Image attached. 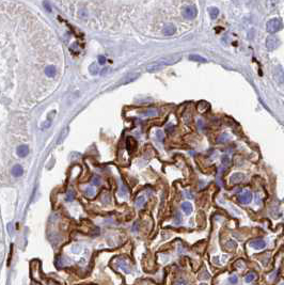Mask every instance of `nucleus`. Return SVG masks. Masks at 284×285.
Instances as JSON below:
<instances>
[{
	"label": "nucleus",
	"mask_w": 284,
	"mask_h": 285,
	"mask_svg": "<svg viewBox=\"0 0 284 285\" xmlns=\"http://www.w3.org/2000/svg\"><path fill=\"white\" fill-rule=\"evenodd\" d=\"M281 26H282V22H281L280 19L272 18L266 24V29H267V31L269 33H274V32H278V31L280 30Z\"/></svg>",
	"instance_id": "f257e3e1"
},
{
	"label": "nucleus",
	"mask_w": 284,
	"mask_h": 285,
	"mask_svg": "<svg viewBox=\"0 0 284 285\" xmlns=\"http://www.w3.org/2000/svg\"><path fill=\"white\" fill-rule=\"evenodd\" d=\"M279 46V40L278 37H274V35H270V37H267L266 40V47H267L268 50L272 51Z\"/></svg>",
	"instance_id": "f03ea898"
},
{
	"label": "nucleus",
	"mask_w": 284,
	"mask_h": 285,
	"mask_svg": "<svg viewBox=\"0 0 284 285\" xmlns=\"http://www.w3.org/2000/svg\"><path fill=\"white\" fill-rule=\"evenodd\" d=\"M166 64H170V62H165V61H158V62H154V63L150 64V65H147V72H151V73H153V72H156V71H159V69H161L162 67H164Z\"/></svg>",
	"instance_id": "7ed1b4c3"
},
{
	"label": "nucleus",
	"mask_w": 284,
	"mask_h": 285,
	"mask_svg": "<svg viewBox=\"0 0 284 285\" xmlns=\"http://www.w3.org/2000/svg\"><path fill=\"white\" fill-rule=\"evenodd\" d=\"M252 200V193L249 190H245L243 193L239 196V201L243 204H249Z\"/></svg>",
	"instance_id": "20e7f679"
},
{
	"label": "nucleus",
	"mask_w": 284,
	"mask_h": 285,
	"mask_svg": "<svg viewBox=\"0 0 284 285\" xmlns=\"http://www.w3.org/2000/svg\"><path fill=\"white\" fill-rule=\"evenodd\" d=\"M250 247L256 249V250H262L266 247V242L264 239H255L250 242Z\"/></svg>",
	"instance_id": "39448f33"
},
{
	"label": "nucleus",
	"mask_w": 284,
	"mask_h": 285,
	"mask_svg": "<svg viewBox=\"0 0 284 285\" xmlns=\"http://www.w3.org/2000/svg\"><path fill=\"white\" fill-rule=\"evenodd\" d=\"M184 15H185L186 18H193V17H196V6H187V8L184 10Z\"/></svg>",
	"instance_id": "423d86ee"
},
{
	"label": "nucleus",
	"mask_w": 284,
	"mask_h": 285,
	"mask_svg": "<svg viewBox=\"0 0 284 285\" xmlns=\"http://www.w3.org/2000/svg\"><path fill=\"white\" fill-rule=\"evenodd\" d=\"M16 153H17V155H18L19 157H26L27 155H28V153H29L28 145H25V144L19 145V146L17 147V150H16Z\"/></svg>",
	"instance_id": "0eeeda50"
},
{
	"label": "nucleus",
	"mask_w": 284,
	"mask_h": 285,
	"mask_svg": "<svg viewBox=\"0 0 284 285\" xmlns=\"http://www.w3.org/2000/svg\"><path fill=\"white\" fill-rule=\"evenodd\" d=\"M12 174H13V176H15V177H21L24 174L23 167L19 165H15L12 169Z\"/></svg>",
	"instance_id": "6e6552de"
},
{
	"label": "nucleus",
	"mask_w": 284,
	"mask_h": 285,
	"mask_svg": "<svg viewBox=\"0 0 284 285\" xmlns=\"http://www.w3.org/2000/svg\"><path fill=\"white\" fill-rule=\"evenodd\" d=\"M175 26L172 24H168L166 25V27L164 28V30H162V32L165 33L166 35H173L174 33H175Z\"/></svg>",
	"instance_id": "1a4fd4ad"
},
{
	"label": "nucleus",
	"mask_w": 284,
	"mask_h": 285,
	"mask_svg": "<svg viewBox=\"0 0 284 285\" xmlns=\"http://www.w3.org/2000/svg\"><path fill=\"white\" fill-rule=\"evenodd\" d=\"M182 209L185 214L190 215L192 213V205L190 202H183L182 203Z\"/></svg>",
	"instance_id": "9d476101"
},
{
	"label": "nucleus",
	"mask_w": 284,
	"mask_h": 285,
	"mask_svg": "<svg viewBox=\"0 0 284 285\" xmlns=\"http://www.w3.org/2000/svg\"><path fill=\"white\" fill-rule=\"evenodd\" d=\"M243 174H241V173H234L233 175L231 176V178H230V181H231V183H234V184H236V183H239V182H241L243 179Z\"/></svg>",
	"instance_id": "9b49d317"
},
{
	"label": "nucleus",
	"mask_w": 284,
	"mask_h": 285,
	"mask_svg": "<svg viewBox=\"0 0 284 285\" xmlns=\"http://www.w3.org/2000/svg\"><path fill=\"white\" fill-rule=\"evenodd\" d=\"M45 74L46 76L48 77H55L56 74H57V71H56V67L53 65H49L45 68Z\"/></svg>",
	"instance_id": "f8f14e48"
},
{
	"label": "nucleus",
	"mask_w": 284,
	"mask_h": 285,
	"mask_svg": "<svg viewBox=\"0 0 284 285\" xmlns=\"http://www.w3.org/2000/svg\"><path fill=\"white\" fill-rule=\"evenodd\" d=\"M119 267H120L121 269H122L124 272H126V273H129L130 272V269H129V266H128V264L126 263V262L124 261V260H122V261L119 263Z\"/></svg>",
	"instance_id": "ddd939ff"
},
{
	"label": "nucleus",
	"mask_w": 284,
	"mask_h": 285,
	"mask_svg": "<svg viewBox=\"0 0 284 285\" xmlns=\"http://www.w3.org/2000/svg\"><path fill=\"white\" fill-rule=\"evenodd\" d=\"M196 108H198L199 112H205L208 109V104L206 102H200L196 105Z\"/></svg>",
	"instance_id": "4468645a"
},
{
	"label": "nucleus",
	"mask_w": 284,
	"mask_h": 285,
	"mask_svg": "<svg viewBox=\"0 0 284 285\" xmlns=\"http://www.w3.org/2000/svg\"><path fill=\"white\" fill-rule=\"evenodd\" d=\"M208 12H209V15H211V17L213 19L217 18V16L219 15V10L217 8H215V6H212V8L208 9Z\"/></svg>",
	"instance_id": "2eb2a0df"
},
{
	"label": "nucleus",
	"mask_w": 284,
	"mask_h": 285,
	"mask_svg": "<svg viewBox=\"0 0 284 285\" xmlns=\"http://www.w3.org/2000/svg\"><path fill=\"white\" fill-rule=\"evenodd\" d=\"M189 59L192 60V61H196V62H206V59L203 57H201V56H198V55H190L189 56Z\"/></svg>",
	"instance_id": "dca6fc26"
},
{
	"label": "nucleus",
	"mask_w": 284,
	"mask_h": 285,
	"mask_svg": "<svg viewBox=\"0 0 284 285\" xmlns=\"http://www.w3.org/2000/svg\"><path fill=\"white\" fill-rule=\"evenodd\" d=\"M145 197H143V196H141V197H138V199H137V201H136V207H138V208H141V207H143V205L145 204Z\"/></svg>",
	"instance_id": "f3484780"
},
{
	"label": "nucleus",
	"mask_w": 284,
	"mask_h": 285,
	"mask_svg": "<svg viewBox=\"0 0 284 285\" xmlns=\"http://www.w3.org/2000/svg\"><path fill=\"white\" fill-rule=\"evenodd\" d=\"M98 71H99V68H98V66L96 63H92L90 65V67H89V72H90L92 75H96V74L98 73Z\"/></svg>",
	"instance_id": "a211bd4d"
},
{
	"label": "nucleus",
	"mask_w": 284,
	"mask_h": 285,
	"mask_svg": "<svg viewBox=\"0 0 284 285\" xmlns=\"http://www.w3.org/2000/svg\"><path fill=\"white\" fill-rule=\"evenodd\" d=\"M86 194H87V197H94V194H95V189L93 187H87L86 188Z\"/></svg>",
	"instance_id": "6ab92c4d"
},
{
	"label": "nucleus",
	"mask_w": 284,
	"mask_h": 285,
	"mask_svg": "<svg viewBox=\"0 0 284 285\" xmlns=\"http://www.w3.org/2000/svg\"><path fill=\"white\" fill-rule=\"evenodd\" d=\"M236 247V244H235V241H233V240H230V241H228L227 244H225V249L227 250H229V251H232V250H234V248Z\"/></svg>",
	"instance_id": "aec40b11"
},
{
	"label": "nucleus",
	"mask_w": 284,
	"mask_h": 285,
	"mask_svg": "<svg viewBox=\"0 0 284 285\" xmlns=\"http://www.w3.org/2000/svg\"><path fill=\"white\" fill-rule=\"evenodd\" d=\"M138 74H133V75H129V76H127V78L126 79L124 80V81H122L123 84H128V82H130V81H133V80H135L136 78L138 77Z\"/></svg>",
	"instance_id": "412c9836"
},
{
	"label": "nucleus",
	"mask_w": 284,
	"mask_h": 285,
	"mask_svg": "<svg viewBox=\"0 0 284 285\" xmlns=\"http://www.w3.org/2000/svg\"><path fill=\"white\" fill-rule=\"evenodd\" d=\"M254 279H255V273L251 272V273H248L247 277L245 278V281L247 282V283H250V282L254 281Z\"/></svg>",
	"instance_id": "4be33fe9"
},
{
	"label": "nucleus",
	"mask_w": 284,
	"mask_h": 285,
	"mask_svg": "<svg viewBox=\"0 0 284 285\" xmlns=\"http://www.w3.org/2000/svg\"><path fill=\"white\" fill-rule=\"evenodd\" d=\"M144 115H146V116H155V115H157V111H156L155 109H149V110H146V111L144 112Z\"/></svg>",
	"instance_id": "5701e85b"
},
{
	"label": "nucleus",
	"mask_w": 284,
	"mask_h": 285,
	"mask_svg": "<svg viewBox=\"0 0 284 285\" xmlns=\"http://www.w3.org/2000/svg\"><path fill=\"white\" fill-rule=\"evenodd\" d=\"M75 197V192L73 190H68V194H66V201H73Z\"/></svg>",
	"instance_id": "b1692460"
},
{
	"label": "nucleus",
	"mask_w": 284,
	"mask_h": 285,
	"mask_svg": "<svg viewBox=\"0 0 284 285\" xmlns=\"http://www.w3.org/2000/svg\"><path fill=\"white\" fill-rule=\"evenodd\" d=\"M156 137H157V140L158 141H162V140H164L165 135H164V132H162L161 131H156Z\"/></svg>",
	"instance_id": "393cba45"
},
{
	"label": "nucleus",
	"mask_w": 284,
	"mask_h": 285,
	"mask_svg": "<svg viewBox=\"0 0 284 285\" xmlns=\"http://www.w3.org/2000/svg\"><path fill=\"white\" fill-rule=\"evenodd\" d=\"M222 165L225 166V167L230 165V158H229V156H227V155L222 156Z\"/></svg>",
	"instance_id": "a878e982"
},
{
	"label": "nucleus",
	"mask_w": 284,
	"mask_h": 285,
	"mask_svg": "<svg viewBox=\"0 0 284 285\" xmlns=\"http://www.w3.org/2000/svg\"><path fill=\"white\" fill-rule=\"evenodd\" d=\"M208 278H209V273L206 272V270H203L202 272L200 273V279L205 280V279H208Z\"/></svg>",
	"instance_id": "bb28decb"
},
{
	"label": "nucleus",
	"mask_w": 284,
	"mask_h": 285,
	"mask_svg": "<svg viewBox=\"0 0 284 285\" xmlns=\"http://www.w3.org/2000/svg\"><path fill=\"white\" fill-rule=\"evenodd\" d=\"M237 281H238V278H237L235 275H231V277L229 278V282H230V283H232V284H236Z\"/></svg>",
	"instance_id": "cd10ccee"
},
{
	"label": "nucleus",
	"mask_w": 284,
	"mask_h": 285,
	"mask_svg": "<svg viewBox=\"0 0 284 285\" xmlns=\"http://www.w3.org/2000/svg\"><path fill=\"white\" fill-rule=\"evenodd\" d=\"M120 193H121V194L123 193V196H124V197L127 194V190H126V188H125V186H124V185H122V184H121V185H120Z\"/></svg>",
	"instance_id": "c85d7f7f"
},
{
	"label": "nucleus",
	"mask_w": 284,
	"mask_h": 285,
	"mask_svg": "<svg viewBox=\"0 0 284 285\" xmlns=\"http://www.w3.org/2000/svg\"><path fill=\"white\" fill-rule=\"evenodd\" d=\"M92 183H93V185H95V186H98L100 184V178L98 176H94L93 177V181H92Z\"/></svg>",
	"instance_id": "c756f323"
},
{
	"label": "nucleus",
	"mask_w": 284,
	"mask_h": 285,
	"mask_svg": "<svg viewBox=\"0 0 284 285\" xmlns=\"http://www.w3.org/2000/svg\"><path fill=\"white\" fill-rule=\"evenodd\" d=\"M98 63L105 64L106 63V58H105L104 56H99V57H98Z\"/></svg>",
	"instance_id": "7c9ffc66"
},
{
	"label": "nucleus",
	"mask_w": 284,
	"mask_h": 285,
	"mask_svg": "<svg viewBox=\"0 0 284 285\" xmlns=\"http://www.w3.org/2000/svg\"><path fill=\"white\" fill-rule=\"evenodd\" d=\"M175 285H187V283H186V281H185V280H180V281L176 282Z\"/></svg>",
	"instance_id": "2f4dec72"
},
{
	"label": "nucleus",
	"mask_w": 284,
	"mask_h": 285,
	"mask_svg": "<svg viewBox=\"0 0 284 285\" xmlns=\"http://www.w3.org/2000/svg\"><path fill=\"white\" fill-rule=\"evenodd\" d=\"M43 4H44V6H45V8H46V9H47V11H49V12H50V11H51V8H50V6H49V4H48V2H46V1H44V3H43Z\"/></svg>",
	"instance_id": "473e14b6"
},
{
	"label": "nucleus",
	"mask_w": 284,
	"mask_h": 285,
	"mask_svg": "<svg viewBox=\"0 0 284 285\" xmlns=\"http://www.w3.org/2000/svg\"><path fill=\"white\" fill-rule=\"evenodd\" d=\"M49 125H50V121H47L43 124V128H47V127H49Z\"/></svg>",
	"instance_id": "72a5a7b5"
},
{
	"label": "nucleus",
	"mask_w": 284,
	"mask_h": 285,
	"mask_svg": "<svg viewBox=\"0 0 284 285\" xmlns=\"http://www.w3.org/2000/svg\"><path fill=\"white\" fill-rule=\"evenodd\" d=\"M201 285H206V284H201Z\"/></svg>",
	"instance_id": "f704fd0d"
}]
</instances>
